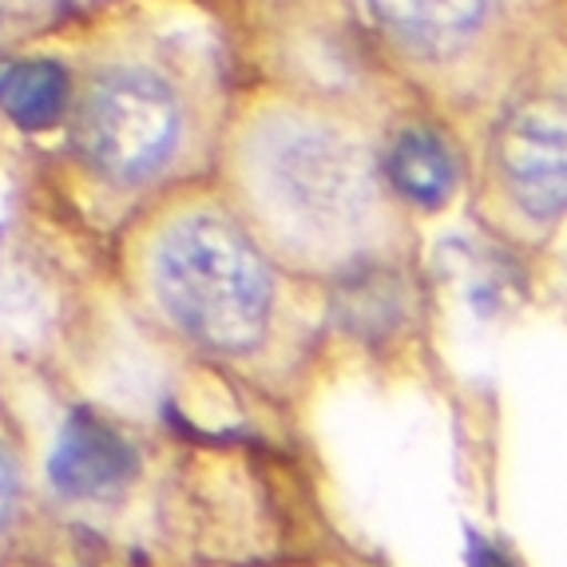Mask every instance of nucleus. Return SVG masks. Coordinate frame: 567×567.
I'll return each mask as SVG.
<instances>
[{"mask_svg": "<svg viewBox=\"0 0 567 567\" xmlns=\"http://www.w3.org/2000/svg\"><path fill=\"white\" fill-rule=\"evenodd\" d=\"M223 199L298 278H350L398 246L401 210L373 143L306 95H255L223 123Z\"/></svg>", "mask_w": 567, "mask_h": 567, "instance_id": "nucleus-1", "label": "nucleus"}, {"mask_svg": "<svg viewBox=\"0 0 567 567\" xmlns=\"http://www.w3.org/2000/svg\"><path fill=\"white\" fill-rule=\"evenodd\" d=\"M123 278L167 341L227 369H262L302 341L306 313L286 275L223 190H167L135 215Z\"/></svg>", "mask_w": 567, "mask_h": 567, "instance_id": "nucleus-2", "label": "nucleus"}, {"mask_svg": "<svg viewBox=\"0 0 567 567\" xmlns=\"http://www.w3.org/2000/svg\"><path fill=\"white\" fill-rule=\"evenodd\" d=\"M64 120L76 175L120 210L187 187L223 140L210 60L159 29H123L87 48Z\"/></svg>", "mask_w": 567, "mask_h": 567, "instance_id": "nucleus-3", "label": "nucleus"}, {"mask_svg": "<svg viewBox=\"0 0 567 567\" xmlns=\"http://www.w3.org/2000/svg\"><path fill=\"white\" fill-rule=\"evenodd\" d=\"M488 190L512 227L544 235L567 215V95L528 92L496 120Z\"/></svg>", "mask_w": 567, "mask_h": 567, "instance_id": "nucleus-4", "label": "nucleus"}, {"mask_svg": "<svg viewBox=\"0 0 567 567\" xmlns=\"http://www.w3.org/2000/svg\"><path fill=\"white\" fill-rule=\"evenodd\" d=\"M516 0H369L385 44L416 72L461 76L501 44Z\"/></svg>", "mask_w": 567, "mask_h": 567, "instance_id": "nucleus-5", "label": "nucleus"}, {"mask_svg": "<svg viewBox=\"0 0 567 567\" xmlns=\"http://www.w3.org/2000/svg\"><path fill=\"white\" fill-rule=\"evenodd\" d=\"M135 464L140 456H135L132 441L107 425L104 416H95L92 409H80L68 416L64 433L52 449L48 476L68 501H104L132 481Z\"/></svg>", "mask_w": 567, "mask_h": 567, "instance_id": "nucleus-6", "label": "nucleus"}, {"mask_svg": "<svg viewBox=\"0 0 567 567\" xmlns=\"http://www.w3.org/2000/svg\"><path fill=\"white\" fill-rule=\"evenodd\" d=\"M389 190L416 210H441L453 203L461 171L456 155L433 127H405L381 159Z\"/></svg>", "mask_w": 567, "mask_h": 567, "instance_id": "nucleus-7", "label": "nucleus"}, {"mask_svg": "<svg viewBox=\"0 0 567 567\" xmlns=\"http://www.w3.org/2000/svg\"><path fill=\"white\" fill-rule=\"evenodd\" d=\"M72 72L56 60H20L0 76V107L20 127H52L68 115Z\"/></svg>", "mask_w": 567, "mask_h": 567, "instance_id": "nucleus-8", "label": "nucleus"}, {"mask_svg": "<svg viewBox=\"0 0 567 567\" xmlns=\"http://www.w3.org/2000/svg\"><path fill=\"white\" fill-rule=\"evenodd\" d=\"M17 508H20V468H17V456L9 453V445L0 441V539L9 536L12 524H17Z\"/></svg>", "mask_w": 567, "mask_h": 567, "instance_id": "nucleus-9", "label": "nucleus"}, {"mask_svg": "<svg viewBox=\"0 0 567 567\" xmlns=\"http://www.w3.org/2000/svg\"><path fill=\"white\" fill-rule=\"evenodd\" d=\"M468 564H473V567H512L508 559L501 556V551L492 548V544H481V539H473V551H468Z\"/></svg>", "mask_w": 567, "mask_h": 567, "instance_id": "nucleus-10", "label": "nucleus"}]
</instances>
